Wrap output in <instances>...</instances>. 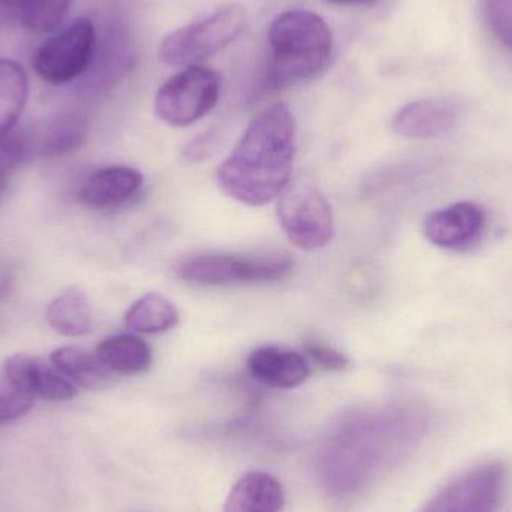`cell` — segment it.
<instances>
[{
    "mask_svg": "<svg viewBox=\"0 0 512 512\" xmlns=\"http://www.w3.org/2000/svg\"><path fill=\"white\" fill-rule=\"evenodd\" d=\"M294 156V116L285 104L271 105L252 120L219 167V186L246 206H265L291 185Z\"/></svg>",
    "mask_w": 512,
    "mask_h": 512,
    "instance_id": "1",
    "label": "cell"
},
{
    "mask_svg": "<svg viewBox=\"0 0 512 512\" xmlns=\"http://www.w3.org/2000/svg\"><path fill=\"white\" fill-rule=\"evenodd\" d=\"M268 45V84L273 89H286L312 80L327 68L333 53V36L315 12L291 9L271 21Z\"/></svg>",
    "mask_w": 512,
    "mask_h": 512,
    "instance_id": "2",
    "label": "cell"
},
{
    "mask_svg": "<svg viewBox=\"0 0 512 512\" xmlns=\"http://www.w3.org/2000/svg\"><path fill=\"white\" fill-rule=\"evenodd\" d=\"M245 27L246 12L242 6L236 3L222 6L210 17L165 36L159 57L165 65L197 66L236 41Z\"/></svg>",
    "mask_w": 512,
    "mask_h": 512,
    "instance_id": "3",
    "label": "cell"
},
{
    "mask_svg": "<svg viewBox=\"0 0 512 512\" xmlns=\"http://www.w3.org/2000/svg\"><path fill=\"white\" fill-rule=\"evenodd\" d=\"M294 262L283 255L206 254L183 259L177 276L203 286L258 285L279 282L292 273Z\"/></svg>",
    "mask_w": 512,
    "mask_h": 512,
    "instance_id": "4",
    "label": "cell"
},
{
    "mask_svg": "<svg viewBox=\"0 0 512 512\" xmlns=\"http://www.w3.org/2000/svg\"><path fill=\"white\" fill-rule=\"evenodd\" d=\"M276 213L283 233L301 251L325 248L333 240V210L324 194L310 183L289 185L277 198Z\"/></svg>",
    "mask_w": 512,
    "mask_h": 512,
    "instance_id": "5",
    "label": "cell"
},
{
    "mask_svg": "<svg viewBox=\"0 0 512 512\" xmlns=\"http://www.w3.org/2000/svg\"><path fill=\"white\" fill-rule=\"evenodd\" d=\"M98 48L95 24L87 17L63 27L33 56L32 66L42 81L54 86L71 83L89 72Z\"/></svg>",
    "mask_w": 512,
    "mask_h": 512,
    "instance_id": "6",
    "label": "cell"
},
{
    "mask_svg": "<svg viewBox=\"0 0 512 512\" xmlns=\"http://www.w3.org/2000/svg\"><path fill=\"white\" fill-rule=\"evenodd\" d=\"M219 95L218 72L206 66H189L158 90L155 111L162 122L183 128L206 117L218 104Z\"/></svg>",
    "mask_w": 512,
    "mask_h": 512,
    "instance_id": "7",
    "label": "cell"
},
{
    "mask_svg": "<svg viewBox=\"0 0 512 512\" xmlns=\"http://www.w3.org/2000/svg\"><path fill=\"white\" fill-rule=\"evenodd\" d=\"M502 463L477 466L439 490L421 512H495L505 487Z\"/></svg>",
    "mask_w": 512,
    "mask_h": 512,
    "instance_id": "8",
    "label": "cell"
},
{
    "mask_svg": "<svg viewBox=\"0 0 512 512\" xmlns=\"http://www.w3.org/2000/svg\"><path fill=\"white\" fill-rule=\"evenodd\" d=\"M486 224L483 207L462 201L430 213L424 221V236L438 248L465 249L483 236Z\"/></svg>",
    "mask_w": 512,
    "mask_h": 512,
    "instance_id": "9",
    "label": "cell"
},
{
    "mask_svg": "<svg viewBox=\"0 0 512 512\" xmlns=\"http://www.w3.org/2000/svg\"><path fill=\"white\" fill-rule=\"evenodd\" d=\"M3 372L35 399L69 402L78 396V388L51 361L38 355H11L6 358Z\"/></svg>",
    "mask_w": 512,
    "mask_h": 512,
    "instance_id": "10",
    "label": "cell"
},
{
    "mask_svg": "<svg viewBox=\"0 0 512 512\" xmlns=\"http://www.w3.org/2000/svg\"><path fill=\"white\" fill-rule=\"evenodd\" d=\"M460 119V107L450 99H424L405 105L393 120L396 134L412 140H432L448 134Z\"/></svg>",
    "mask_w": 512,
    "mask_h": 512,
    "instance_id": "11",
    "label": "cell"
},
{
    "mask_svg": "<svg viewBox=\"0 0 512 512\" xmlns=\"http://www.w3.org/2000/svg\"><path fill=\"white\" fill-rule=\"evenodd\" d=\"M248 369L256 381L279 390L300 387L310 376V366L303 355L277 346H262L252 351Z\"/></svg>",
    "mask_w": 512,
    "mask_h": 512,
    "instance_id": "12",
    "label": "cell"
},
{
    "mask_svg": "<svg viewBox=\"0 0 512 512\" xmlns=\"http://www.w3.org/2000/svg\"><path fill=\"white\" fill-rule=\"evenodd\" d=\"M86 117L77 113L59 114L48 120L41 128L24 131L30 159L33 156L41 158H60L69 155L83 146L87 138Z\"/></svg>",
    "mask_w": 512,
    "mask_h": 512,
    "instance_id": "13",
    "label": "cell"
},
{
    "mask_svg": "<svg viewBox=\"0 0 512 512\" xmlns=\"http://www.w3.org/2000/svg\"><path fill=\"white\" fill-rule=\"evenodd\" d=\"M143 183V174L134 168H102L84 182L78 197L90 209H111L132 200L143 188Z\"/></svg>",
    "mask_w": 512,
    "mask_h": 512,
    "instance_id": "14",
    "label": "cell"
},
{
    "mask_svg": "<svg viewBox=\"0 0 512 512\" xmlns=\"http://www.w3.org/2000/svg\"><path fill=\"white\" fill-rule=\"evenodd\" d=\"M285 505L282 484L264 472L243 475L228 496L224 512H280Z\"/></svg>",
    "mask_w": 512,
    "mask_h": 512,
    "instance_id": "15",
    "label": "cell"
},
{
    "mask_svg": "<svg viewBox=\"0 0 512 512\" xmlns=\"http://www.w3.org/2000/svg\"><path fill=\"white\" fill-rule=\"evenodd\" d=\"M50 361L77 388L102 390L113 384V373L101 363L98 355L83 346L68 345L51 352Z\"/></svg>",
    "mask_w": 512,
    "mask_h": 512,
    "instance_id": "16",
    "label": "cell"
},
{
    "mask_svg": "<svg viewBox=\"0 0 512 512\" xmlns=\"http://www.w3.org/2000/svg\"><path fill=\"white\" fill-rule=\"evenodd\" d=\"M101 363L117 376H135L146 373L152 367L150 346L132 334H116L107 337L96 348Z\"/></svg>",
    "mask_w": 512,
    "mask_h": 512,
    "instance_id": "17",
    "label": "cell"
},
{
    "mask_svg": "<svg viewBox=\"0 0 512 512\" xmlns=\"http://www.w3.org/2000/svg\"><path fill=\"white\" fill-rule=\"evenodd\" d=\"M27 99L29 77L26 69L15 60L0 57V141L14 132Z\"/></svg>",
    "mask_w": 512,
    "mask_h": 512,
    "instance_id": "18",
    "label": "cell"
},
{
    "mask_svg": "<svg viewBox=\"0 0 512 512\" xmlns=\"http://www.w3.org/2000/svg\"><path fill=\"white\" fill-rule=\"evenodd\" d=\"M47 322L62 336H86L93 327V310L89 298L80 288L66 289L48 306Z\"/></svg>",
    "mask_w": 512,
    "mask_h": 512,
    "instance_id": "19",
    "label": "cell"
},
{
    "mask_svg": "<svg viewBox=\"0 0 512 512\" xmlns=\"http://www.w3.org/2000/svg\"><path fill=\"white\" fill-rule=\"evenodd\" d=\"M179 319V310L170 300L164 295L149 292L129 307L125 325L137 333L158 334L176 327Z\"/></svg>",
    "mask_w": 512,
    "mask_h": 512,
    "instance_id": "20",
    "label": "cell"
},
{
    "mask_svg": "<svg viewBox=\"0 0 512 512\" xmlns=\"http://www.w3.org/2000/svg\"><path fill=\"white\" fill-rule=\"evenodd\" d=\"M102 47L104 50L101 53L96 48L95 59L89 69V72H92L89 80L92 89L95 87L101 89V87L114 83L128 68V60L131 59L128 41L123 38L122 32L113 30Z\"/></svg>",
    "mask_w": 512,
    "mask_h": 512,
    "instance_id": "21",
    "label": "cell"
},
{
    "mask_svg": "<svg viewBox=\"0 0 512 512\" xmlns=\"http://www.w3.org/2000/svg\"><path fill=\"white\" fill-rule=\"evenodd\" d=\"M74 0H24L18 12L26 29L41 35L59 32Z\"/></svg>",
    "mask_w": 512,
    "mask_h": 512,
    "instance_id": "22",
    "label": "cell"
},
{
    "mask_svg": "<svg viewBox=\"0 0 512 512\" xmlns=\"http://www.w3.org/2000/svg\"><path fill=\"white\" fill-rule=\"evenodd\" d=\"M33 402L35 397L18 387L5 372L0 373V426L23 418Z\"/></svg>",
    "mask_w": 512,
    "mask_h": 512,
    "instance_id": "23",
    "label": "cell"
},
{
    "mask_svg": "<svg viewBox=\"0 0 512 512\" xmlns=\"http://www.w3.org/2000/svg\"><path fill=\"white\" fill-rule=\"evenodd\" d=\"M29 159V147L24 131L11 132L5 140L0 141V195L8 186L12 171Z\"/></svg>",
    "mask_w": 512,
    "mask_h": 512,
    "instance_id": "24",
    "label": "cell"
},
{
    "mask_svg": "<svg viewBox=\"0 0 512 512\" xmlns=\"http://www.w3.org/2000/svg\"><path fill=\"white\" fill-rule=\"evenodd\" d=\"M483 15L493 36L512 51V0H483Z\"/></svg>",
    "mask_w": 512,
    "mask_h": 512,
    "instance_id": "25",
    "label": "cell"
},
{
    "mask_svg": "<svg viewBox=\"0 0 512 512\" xmlns=\"http://www.w3.org/2000/svg\"><path fill=\"white\" fill-rule=\"evenodd\" d=\"M304 349H306L307 357L312 358L322 369L339 372L348 367V358L331 346L322 345V343H307Z\"/></svg>",
    "mask_w": 512,
    "mask_h": 512,
    "instance_id": "26",
    "label": "cell"
},
{
    "mask_svg": "<svg viewBox=\"0 0 512 512\" xmlns=\"http://www.w3.org/2000/svg\"><path fill=\"white\" fill-rule=\"evenodd\" d=\"M213 135L207 134L204 137H201L200 140H195L191 146L188 147V152H186V156L192 161L195 159H203L204 156L209 155L210 150L213 147Z\"/></svg>",
    "mask_w": 512,
    "mask_h": 512,
    "instance_id": "27",
    "label": "cell"
},
{
    "mask_svg": "<svg viewBox=\"0 0 512 512\" xmlns=\"http://www.w3.org/2000/svg\"><path fill=\"white\" fill-rule=\"evenodd\" d=\"M334 5H372L376 0H327Z\"/></svg>",
    "mask_w": 512,
    "mask_h": 512,
    "instance_id": "28",
    "label": "cell"
},
{
    "mask_svg": "<svg viewBox=\"0 0 512 512\" xmlns=\"http://www.w3.org/2000/svg\"><path fill=\"white\" fill-rule=\"evenodd\" d=\"M24 0H0V3L5 6H9V8H20L21 3H23Z\"/></svg>",
    "mask_w": 512,
    "mask_h": 512,
    "instance_id": "29",
    "label": "cell"
}]
</instances>
